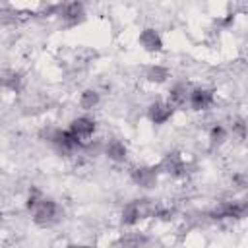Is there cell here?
Wrapping results in <instances>:
<instances>
[{
    "label": "cell",
    "mask_w": 248,
    "mask_h": 248,
    "mask_svg": "<svg viewBox=\"0 0 248 248\" xmlns=\"http://www.w3.org/2000/svg\"><path fill=\"white\" fill-rule=\"evenodd\" d=\"M246 215V203L242 202H225L211 211L213 219H242Z\"/></svg>",
    "instance_id": "obj_3"
},
{
    "label": "cell",
    "mask_w": 248,
    "mask_h": 248,
    "mask_svg": "<svg viewBox=\"0 0 248 248\" xmlns=\"http://www.w3.org/2000/svg\"><path fill=\"white\" fill-rule=\"evenodd\" d=\"M27 209L33 211V221L39 225V227H50L54 223L60 221L62 217V209L60 205L50 200V198H45L41 190L33 188L29 192V198H27Z\"/></svg>",
    "instance_id": "obj_1"
},
{
    "label": "cell",
    "mask_w": 248,
    "mask_h": 248,
    "mask_svg": "<svg viewBox=\"0 0 248 248\" xmlns=\"http://www.w3.org/2000/svg\"><path fill=\"white\" fill-rule=\"evenodd\" d=\"M225 136H227V132H225L223 126H215V128L211 130V140H213V141H223Z\"/></svg>",
    "instance_id": "obj_16"
},
{
    "label": "cell",
    "mask_w": 248,
    "mask_h": 248,
    "mask_svg": "<svg viewBox=\"0 0 248 248\" xmlns=\"http://www.w3.org/2000/svg\"><path fill=\"white\" fill-rule=\"evenodd\" d=\"M132 178L136 180V184L143 186V188H151L157 180V169L153 167H141V169H136L132 172Z\"/></svg>",
    "instance_id": "obj_9"
},
{
    "label": "cell",
    "mask_w": 248,
    "mask_h": 248,
    "mask_svg": "<svg viewBox=\"0 0 248 248\" xmlns=\"http://www.w3.org/2000/svg\"><path fill=\"white\" fill-rule=\"evenodd\" d=\"M107 155H108V159L120 163V161L126 159L128 149H126V145H124L120 140H110V141L107 143Z\"/></svg>",
    "instance_id": "obj_12"
},
{
    "label": "cell",
    "mask_w": 248,
    "mask_h": 248,
    "mask_svg": "<svg viewBox=\"0 0 248 248\" xmlns=\"http://www.w3.org/2000/svg\"><path fill=\"white\" fill-rule=\"evenodd\" d=\"M95 120L93 118H89V116H79V118H76V120H72V124H70V132L78 138V140H81L83 143L95 134Z\"/></svg>",
    "instance_id": "obj_4"
},
{
    "label": "cell",
    "mask_w": 248,
    "mask_h": 248,
    "mask_svg": "<svg viewBox=\"0 0 248 248\" xmlns=\"http://www.w3.org/2000/svg\"><path fill=\"white\" fill-rule=\"evenodd\" d=\"M169 78V70L167 68H163V66H153V68H149V72H147V79L149 81H165Z\"/></svg>",
    "instance_id": "obj_15"
},
{
    "label": "cell",
    "mask_w": 248,
    "mask_h": 248,
    "mask_svg": "<svg viewBox=\"0 0 248 248\" xmlns=\"http://www.w3.org/2000/svg\"><path fill=\"white\" fill-rule=\"evenodd\" d=\"M188 105L194 108V110H207L211 105H213V93L209 89H192L188 91Z\"/></svg>",
    "instance_id": "obj_5"
},
{
    "label": "cell",
    "mask_w": 248,
    "mask_h": 248,
    "mask_svg": "<svg viewBox=\"0 0 248 248\" xmlns=\"http://www.w3.org/2000/svg\"><path fill=\"white\" fill-rule=\"evenodd\" d=\"M172 110H174V107H170L169 103H153V105H149L147 116L153 124H165L172 116Z\"/></svg>",
    "instance_id": "obj_7"
},
{
    "label": "cell",
    "mask_w": 248,
    "mask_h": 248,
    "mask_svg": "<svg viewBox=\"0 0 248 248\" xmlns=\"http://www.w3.org/2000/svg\"><path fill=\"white\" fill-rule=\"evenodd\" d=\"M140 45H141L145 50L155 52V50H161L163 41H161V37H159L157 31H153V29H143V31L140 33Z\"/></svg>",
    "instance_id": "obj_10"
},
{
    "label": "cell",
    "mask_w": 248,
    "mask_h": 248,
    "mask_svg": "<svg viewBox=\"0 0 248 248\" xmlns=\"http://www.w3.org/2000/svg\"><path fill=\"white\" fill-rule=\"evenodd\" d=\"M159 169L165 170V172H169V174H172V176H180V174H184L186 165H184V161H182V157L178 153H169L163 159V163H161Z\"/></svg>",
    "instance_id": "obj_8"
},
{
    "label": "cell",
    "mask_w": 248,
    "mask_h": 248,
    "mask_svg": "<svg viewBox=\"0 0 248 248\" xmlns=\"http://www.w3.org/2000/svg\"><path fill=\"white\" fill-rule=\"evenodd\" d=\"M153 213H155V209H153V205L147 200H136V202H130L124 207V211H122V223L132 227L140 219H143L147 215H153Z\"/></svg>",
    "instance_id": "obj_2"
},
{
    "label": "cell",
    "mask_w": 248,
    "mask_h": 248,
    "mask_svg": "<svg viewBox=\"0 0 248 248\" xmlns=\"http://www.w3.org/2000/svg\"><path fill=\"white\" fill-rule=\"evenodd\" d=\"M19 81H21V78H19L17 72H14V70H4V72H0V87H6V89L16 91V89L19 87Z\"/></svg>",
    "instance_id": "obj_13"
},
{
    "label": "cell",
    "mask_w": 248,
    "mask_h": 248,
    "mask_svg": "<svg viewBox=\"0 0 248 248\" xmlns=\"http://www.w3.org/2000/svg\"><path fill=\"white\" fill-rule=\"evenodd\" d=\"M83 16H85V10H83V4L79 0H72V2L64 4V8L60 10V17L70 25L79 23L83 19Z\"/></svg>",
    "instance_id": "obj_6"
},
{
    "label": "cell",
    "mask_w": 248,
    "mask_h": 248,
    "mask_svg": "<svg viewBox=\"0 0 248 248\" xmlns=\"http://www.w3.org/2000/svg\"><path fill=\"white\" fill-rule=\"evenodd\" d=\"M188 101V87L184 83H176L170 91H169V105L170 107H180Z\"/></svg>",
    "instance_id": "obj_11"
},
{
    "label": "cell",
    "mask_w": 248,
    "mask_h": 248,
    "mask_svg": "<svg viewBox=\"0 0 248 248\" xmlns=\"http://www.w3.org/2000/svg\"><path fill=\"white\" fill-rule=\"evenodd\" d=\"M97 103H99V93H97V91H93V89L83 91V93H81V97H79V105H81L83 108H93Z\"/></svg>",
    "instance_id": "obj_14"
}]
</instances>
